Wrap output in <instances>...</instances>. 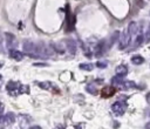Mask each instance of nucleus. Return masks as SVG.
<instances>
[{
	"label": "nucleus",
	"instance_id": "f257e3e1",
	"mask_svg": "<svg viewBox=\"0 0 150 129\" xmlns=\"http://www.w3.org/2000/svg\"><path fill=\"white\" fill-rule=\"evenodd\" d=\"M23 53L30 57H39V53H38V45L34 43L30 40H25L23 41Z\"/></svg>",
	"mask_w": 150,
	"mask_h": 129
},
{
	"label": "nucleus",
	"instance_id": "f03ea898",
	"mask_svg": "<svg viewBox=\"0 0 150 129\" xmlns=\"http://www.w3.org/2000/svg\"><path fill=\"white\" fill-rule=\"evenodd\" d=\"M127 110V104L124 102H121V101H116L111 104V111L117 115V116H121L124 114V111Z\"/></svg>",
	"mask_w": 150,
	"mask_h": 129
},
{
	"label": "nucleus",
	"instance_id": "7ed1b4c3",
	"mask_svg": "<svg viewBox=\"0 0 150 129\" xmlns=\"http://www.w3.org/2000/svg\"><path fill=\"white\" fill-rule=\"evenodd\" d=\"M38 83V86L40 87V88H42V89H45V90H49V91H52V93H54V94H59L60 93V89H59V87L57 86H55L53 82H50V81H43V82H36Z\"/></svg>",
	"mask_w": 150,
	"mask_h": 129
},
{
	"label": "nucleus",
	"instance_id": "20e7f679",
	"mask_svg": "<svg viewBox=\"0 0 150 129\" xmlns=\"http://www.w3.org/2000/svg\"><path fill=\"white\" fill-rule=\"evenodd\" d=\"M5 41H6V46H7V48L9 50L11 49H15V47L18 46V40H16L15 35L9 33V32L5 33Z\"/></svg>",
	"mask_w": 150,
	"mask_h": 129
},
{
	"label": "nucleus",
	"instance_id": "39448f33",
	"mask_svg": "<svg viewBox=\"0 0 150 129\" xmlns=\"http://www.w3.org/2000/svg\"><path fill=\"white\" fill-rule=\"evenodd\" d=\"M20 83L19 82H15V81H9L6 86V89L8 91L9 95H18L19 94V90H20Z\"/></svg>",
	"mask_w": 150,
	"mask_h": 129
},
{
	"label": "nucleus",
	"instance_id": "423d86ee",
	"mask_svg": "<svg viewBox=\"0 0 150 129\" xmlns=\"http://www.w3.org/2000/svg\"><path fill=\"white\" fill-rule=\"evenodd\" d=\"M130 35L128 34V32L125 30L123 34H121L120 35V46H118V48L120 49H124V48H127V46L129 45V42H130Z\"/></svg>",
	"mask_w": 150,
	"mask_h": 129
},
{
	"label": "nucleus",
	"instance_id": "0eeeda50",
	"mask_svg": "<svg viewBox=\"0 0 150 129\" xmlns=\"http://www.w3.org/2000/svg\"><path fill=\"white\" fill-rule=\"evenodd\" d=\"M64 47L67 48V50L71 54V55H74V54H76V50H77V46H76V42H75V40H73V39H66L64 40Z\"/></svg>",
	"mask_w": 150,
	"mask_h": 129
},
{
	"label": "nucleus",
	"instance_id": "6e6552de",
	"mask_svg": "<svg viewBox=\"0 0 150 129\" xmlns=\"http://www.w3.org/2000/svg\"><path fill=\"white\" fill-rule=\"evenodd\" d=\"M104 46H105L104 41H98V42L94 46V56H96V57L102 56L103 53H104Z\"/></svg>",
	"mask_w": 150,
	"mask_h": 129
},
{
	"label": "nucleus",
	"instance_id": "1a4fd4ad",
	"mask_svg": "<svg viewBox=\"0 0 150 129\" xmlns=\"http://www.w3.org/2000/svg\"><path fill=\"white\" fill-rule=\"evenodd\" d=\"M18 118H19V124H20V127L22 129H26L27 125L32 122V117L28 116V115H25V114H20L18 116Z\"/></svg>",
	"mask_w": 150,
	"mask_h": 129
},
{
	"label": "nucleus",
	"instance_id": "9d476101",
	"mask_svg": "<svg viewBox=\"0 0 150 129\" xmlns=\"http://www.w3.org/2000/svg\"><path fill=\"white\" fill-rule=\"evenodd\" d=\"M115 91H116L115 87H112V86H107V87H103V89L101 90V95H102L103 97H110V96H112V95L115 94Z\"/></svg>",
	"mask_w": 150,
	"mask_h": 129
},
{
	"label": "nucleus",
	"instance_id": "9b49d317",
	"mask_svg": "<svg viewBox=\"0 0 150 129\" xmlns=\"http://www.w3.org/2000/svg\"><path fill=\"white\" fill-rule=\"evenodd\" d=\"M9 57L15 60V61H21L23 59V53L16 50V49H11L9 50Z\"/></svg>",
	"mask_w": 150,
	"mask_h": 129
},
{
	"label": "nucleus",
	"instance_id": "f8f14e48",
	"mask_svg": "<svg viewBox=\"0 0 150 129\" xmlns=\"http://www.w3.org/2000/svg\"><path fill=\"white\" fill-rule=\"evenodd\" d=\"M139 30V27H138V25H137V22H135V21H132V22H130L129 25H128V28H127V32H128V34L131 36V35H134V34H136L137 32Z\"/></svg>",
	"mask_w": 150,
	"mask_h": 129
},
{
	"label": "nucleus",
	"instance_id": "ddd939ff",
	"mask_svg": "<svg viewBox=\"0 0 150 129\" xmlns=\"http://www.w3.org/2000/svg\"><path fill=\"white\" fill-rule=\"evenodd\" d=\"M115 72H116V75L125 76V75L128 74V67H127V66H124V64H120V66H117V67H116Z\"/></svg>",
	"mask_w": 150,
	"mask_h": 129
},
{
	"label": "nucleus",
	"instance_id": "4468645a",
	"mask_svg": "<svg viewBox=\"0 0 150 129\" xmlns=\"http://www.w3.org/2000/svg\"><path fill=\"white\" fill-rule=\"evenodd\" d=\"M14 121H15V115L9 111L4 116V121L2 122H5V124H12V123H14Z\"/></svg>",
	"mask_w": 150,
	"mask_h": 129
},
{
	"label": "nucleus",
	"instance_id": "2eb2a0df",
	"mask_svg": "<svg viewBox=\"0 0 150 129\" xmlns=\"http://www.w3.org/2000/svg\"><path fill=\"white\" fill-rule=\"evenodd\" d=\"M131 62L134 63V64H142L143 62H144V57L142 56V55H139V54H136V55H132L131 56Z\"/></svg>",
	"mask_w": 150,
	"mask_h": 129
},
{
	"label": "nucleus",
	"instance_id": "dca6fc26",
	"mask_svg": "<svg viewBox=\"0 0 150 129\" xmlns=\"http://www.w3.org/2000/svg\"><path fill=\"white\" fill-rule=\"evenodd\" d=\"M110 82H111V84H112V86H122V83H123V76L115 75V76H112V77H111Z\"/></svg>",
	"mask_w": 150,
	"mask_h": 129
},
{
	"label": "nucleus",
	"instance_id": "f3484780",
	"mask_svg": "<svg viewBox=\"0 0 150 129\" xmlns=\"http://www.w3.org/2000/svg\"><path fill=\"white\" fill-rule=\"evenodd\" d=\"M86 90H87L89 94H93V95H96V94H97V89H96V87L94 86V83H88V84L86 86Z\"/></svg>",
	"mask_w": 150,
	"mask_h": 129
},
{
	"label": "nucleus",
	"instance_id": "a211bd4d",
	"mask_svg": "<svg viewBox=\"0 0 150 129\" xmlns=\"http://www.w3.org/2000/svg\"><path fill=\"white\" fill-rule=\"evenodd\" d=\"M143 40H144V35H143L142 33H138V34L136 35V38H135V42H134L135 47H138V46H141V43L143 42Z\"/></svg>",
	"mask_w": 150,
	"mask_h": 129
},
{
	"label": "nucleus",
	"instance_id": "6ab92c4d",
	"mask_svg": "<svg viewBox=\"0 0 150 129\" xmlns=\"http://www.w3.org/2000/svg\"><path fill=\"white\" fill-rule=\"evenodd\" d=\"M79 67H80V69H82V70H86V72H90V70H93V68H94V64H93V63H81Z\"/></svg>",
	"mask_w": 150,
	"mask_h": 129
},
{
	"label": "nucleus",
	"instance_id": "aec40b11",
	"mask_svg": "<svg viewBox=\"0 0 150 129\" xmlns=\"http://www.w3.org/2000/svg\"><path fill=\"white\" fill-rule=\"evenodd\" d=\"M122 87L124 89H131V88H136V84L132 81H125V82L122 83Z\"/></svg>",
	"mask_w": 150,
	"mask_h": 129
},
{
	"label": "nucleus",
	"instance_id": "412c9836",
	"mask_svg": "<svg viewBox=\"0 0 150 129\" xmlns=\"http://www.w3.org/2000/svg\"><path fill=\"white\" fill-rule=\"evenodd\" d=\"M120 35H121V34H120V32H118V30L114 32V34H112V35H111V38H110V43H109V45L111 46V45H112L117 39H120Z\"/></svg>",
	"mask_w": 150,
	"mask_h": 129
},
{
	"label": "nucleus",
	"instance_id": "4be33fe9",
	"mask_svg": "<svg viewBox=\"0 0 150 129\" xmlns=\"http://www.w3.org/2000/svg\"><path fill=\"white\" fill-rule=\"evenodd\" d=\"M28 93H29V87L26 86V84H21V86H20L19 94H28Z\"/></svg>",
	"mask_w": 150,
	"mask_h": 129
},
{
	"label": "nucleus",
	"instance_id": "5701e85b",
	"mask_svg": "<svg viewBox=\"0 0 150 129\" xmlns=\"http://www.w3.org/2000/svg\"><path fill=\"white\" fill-rule=\"evenodd\" d=\"M107 66H108V62L107 61H97L96 62V67L97 68H101L102 69V68H105Z\"/></svg>",
	"mask_w": 150,
	"mask_h": 129
},
{
	"label": "nucleus",
	"instance_id": "b1692460",
	"mask_svg": "<svg viewBox=\"0 0 150 129\" xmlns=\"http://www.w3.org/2000/svg\"><path fill=\"white\" fill-rule=\"evenodd\" d=\"M2 52H4V36L0 32V53H2Z\"/></svg>",
	"mask_w": 150,
	"mask_h": 129
},
{
	"label": "nucleus",
	"instance_id": "393cba45",
	"mask_svg": "<svg viewBox=\"0 0 150 129\" xmlns=\"http://www.w3.org/2000/svg\"><path fill=\"white\" fill-rule=\"evenodd\" d=\"M4 110H5V104H4L2 102H0V113L2 114V113H4Z\"/></svg>",
	"mask_w": 150,
	"mask_h": 129
},
{
	"label": "nucleus",
	"instance_id": "a878e982",
	"mask_svg": "<svg viewBox=\"0 0 150 129\" xmlns=\"http://www.w3.org/2000/svg\"><path fill=\"white\" fill-rule=\"evenodd\" d=\"M54 129H64V125L63 124H56Z\"/></svg>",
	"mask_w": 150,
	"mask_h": 129
},
{
	"label": "nucleus",
	"instance_id": "bb28decb",
	"mask_svg": "<svg viewBox=\"0 0 150 129\" xmlns=\"http://www.w3.org/2000/svg\"><path fill=\"white\" fill-rule=\"evenodd\" d=\"M82 127H83V124L80 123V124H76V125L74 127V129H82Z\"/></svg>",
	"mask_w": 150,
	"mask_h": 129
},
{
	"label": "nucleus",
	"instance_id": "cd10ccee",
	"mask_svg": "<svg viewBox=\"0 0 150 129\" xmlns=\"http://www.w3.org/2000/svg\"><path fill=\"white\" fill-rule=\"evenodd\" d=\"M28 129H41V127H39V125H33V127H29Z\"/></svg>",
	"mask_w": 150,
	"mask_h": 129
},
{
	"label": "nucleus",
	"instance_id": "c85d7f7f",
	"mask_svg": "<svg viewBox=\"0 0 150 129\" xmlns=\"http://www.w3.org/2000/svg\"><path fill=\"white\" fill-rule=\"evenodd\" d=\"M34 66H36V67H38V66H40V67H41V66L45 67V66H47V64H46V63H34Z\"/></svg>",
	"mask_w": 150,
	"mask_h": 129
},
{
	"label": "nucleus",
	"instance_id": "c756f323",
	"mask_svg": "<svg viewBox=\"0 0 150 129\" xmlns=\"http://www.w3.org/2000/svg\"><path fill=\"white\" fill-rule=\"evenodd\" d=\"M2 121H4V115L0 113V122H2Z\"/></svg>",
	"mask_w": 150,
	"mask_h": 129
},
{
	"label": "nucleus",
	"instance_id": "7c9ffc66",
	"mask_svg": "<svg viewBox=\"0 0 150 129\" xmlns=\"http://www.w3.org/2000/svg\"><path fill=\"white\" fill-rule=\"evenodd\" d=\"M145 129H150V122H149V123L145 125Z\"/></svg>",
	"mask_w": 150,
	"mask_h": 129
},
{
	"label": "nucleus",
	"instance_id": "2f4dec72",
	"mask_svg": "<svg viewBox=\"0 0 150 129\" xmlns=\"http://www.w3.org/2000/svg\"><path fill=\"white\" fill-rule=\"evenodd\" d=\"M146 100H148V101H149V100H150V94H149V95H148V96H146Z\"/></svg>",
	"mask_w": 150,
	"mask_h": 129
},
{
	"label": "nucleus",
	"instance_id": "473e14b6",
	"mask_svg": "<svg viewBox=\"0 0 150 129\" xmlns=\"http://www.w3.org/2000/svg\"><path fill=\"white\" fill-rule=\"evenodd\" d=\"M0 79H1V75H0Z\"/></svg>",
	"mask_w": 150,
	"mask_h": 129
},
{
	"label": "nucleus",
	"instance_id": "72a5a7b5",
	"mask_svg": "<svg viewBox=\"0 0 150 129\" xmlns=\"http://www.w3.org/2000/svg\"><path fill=\"white\" fill-rule=\"evenodd\" d=\"M149 115H150V114H149Z\"/></svg>",
	"mask_w": 150,
	"mask_h": 129
}]
</instances>
